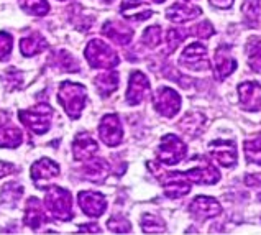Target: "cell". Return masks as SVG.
Instances as JSON below:
<instances>
[{
    "mask_svg": "<svg viewBox=\"0 0 261 235\" xmlns=\"http://www.w3.org/2000/svg\"><path fill=\"white\" fill-rule=\"evenodd\" d=\"M87 101V89L79 82H63L59 87V102L71 119H79Z\"/></svg>",
    "mask_w": 261,
    "mask_h": 235,
    "instance_id": "1",
    "label": "cell"
},
{
    "mask_svg": "<svg viewBox=\"0 0 261 235\" xmlns=\"http://www.w3.org/2000/svg\"><path fill=\"white\" fill-rule=\"evenodd\" d=\"M84 56L89 66L94 67V69H110V67H115L120 63L115 50L102 40L89 41L87 48L84 50Z\"/></svg>",
    "mask_w": 261,
    "mask_h": 235,
    "instance_id": "2",
    "label": "cell"
},
{
    "mask_svg": "<svg viewBox=\"0 0 261 235\" xmlns=\"http://www.w3.org/2000/svg\"><path fill=\"white\" fill-rule=\"evenodd\" d=\"M44 202H46V209L49 210V214L58 221L66 222L72 219V196L68 189L58 186L49 187Z\"/></svg>",
    "mask_w": 261,
    "mask_h": 235,
    "instance_id": "3",
    "label": "cell"
},
{
    "mask_svg": "<svg viewBox=\"0 0 261 235\" xmlns=\"http://www.w3.org/2000/svg\"><path fill=\"white\" fill-rule=\"evenodd\" d=\"M51 115H53V109L48 104H40L33 109L18 112V117L23 125H27L36 135H43L49 130Z\"/></svg>",
    "mask_w": 261,
    "mask_h": 235,
    "instance_id": "4",
    "label": "cell"
},
{
    "mask_svg": "<svg viewBox=\"0 0 261 235\" xmlns=\"http://www.w3.org/2000/svg\"><path fill=\"white\" fill-rule=\"evenodd\" d=\"M186 155H188V147L186 143L176 135H165L161 138V143L156 151V156L163 165L173 166L181 163Z\"/></svg>",
    "mask_w": 261,
    "mask_h": 235,
    "instance_id": "5",
    "label": "cell"
},
{
    "mask_svg": "<svg viewBox=\"0 0 261 235\" xmlns=\"http://www.w3.org/2000/svg\"><path fill=\"white\" fill-rule=\"evenodd\" d=\"M153 105L163 117H174L181 109V97L171 87H160L153 97Z\"/></svg>",
    "mask_w": 261,
    "mask_h": 235,
    "instance_id": "6",
    "label": "cell"
},
{
    "mask_svg": "<svg viewBox=\"0 0 261 235\" xmlns=\"http://www.w3.org/2000/svg\"><path fill=\"white\" fill-rule=\"evenodd\" d=\"M179 63L191 71H207L211 67L207 58V48L200 43H191L189 46H186L181 58H179Z\"/></svg>",
    "mask_w": 261,
    "mask_h": 235,
    "instance_id": "7",
    "label": "cell"
},
{
    "mask_svg": "<svg viewBox=\"0 0 261 235\" xmlns=\"http://www.w3.org/2000/svg\"><path fill=\"white\" fill-rule=\"evenodd\" d=\"M99 135L100 140L107 147H117L123 140V128L120 124V119L115 113H107L103 115L102 122L99 125Z\"/></svg>",
    "mask_w": 261,
    "mask_h": 235,
    "instance_id": "8",
    "label": "cell"
},
{
    "mask_svg": "<svg viewBox=\"0 0 261 235\" xmlns=\"http://www.w3.org/2000/svg\"><path fill=\"white\" fill-rule=\"evenodd\" d=\"M150 92V81L141 71H133L130 74L128 89H126V102L130 105H138Z\"/></svg>",
    "mask_w": 261,
    "mask_h": 235,
    "instance_id": "9",
    "label": "cell"
},
{
    "mask_svg": "<svg viewBox=\"0 0 261 235\" xmlns=\"http://www.w3.org/2000/svg\"><path fill=\"white\" fill-rule=\"evenodd\" d=\"M163 176L165 178H161V183L168 198L177 199V198H182L186 194H189L191 181L186 178L184 173H168V174H163Z\"/></svg>",
    "mask_w": 261,
    "mask_h": 235,
    "instance_id": "10",
    "label": "cell"
},
{
    "mask_svg": "<svg viewBox=\"0 0 261 235\" xmlns=\"http://www.w3.org/2000/svg\"><path fill=\"white\" fill-rule=\"evenodd\" d=\"M211 155L215 161H219L225 168H232L237 163V147L232 140H214L211 145Z\"/></svg>",
    "mask_w": 261,
    "mask_h": 235,
    "instance_id": "11",
    "label": "cell"
},
{
    "mask_svg": "<svg viewBox=\"0 0 261 235\" xmlns=\"http://www.w3.org/2000/svg\"><path fill=\"white\" fill-rule=\"evenodd\" d=\"M237 69V61L232 56V51L227 44H220V46L215 50V56H214V71H215V78L219 81H223Z\"/></svg>",
    "mask_w": 261,
    "mask_h": 235,
    "instance_id": "12",
    "label": "cell"
},
{
    "mask_svg": "<svg viewBox=\"0 0 261 235\" xmlns=\"http://www.w3.org/2000/svg\"><path fill=\"white\" fill-rule=\"evenodd\" d=\"M77 201L83 212L89 217H100L107 209L106 198L95 191H81L77 196Z\"/></svg>",
    "mask_w": 261,
    "mask_h": 235,
    "instance_id": "13",
    "label": "cell"
},
{
    "mask_svg": "<svg viewBox=\"0 0 261 235\" xmlns=\"http://www.w3.org/2000/svg\"><path fill=\"white\" fill-rule=\"evenodd\" d=\"M189 212L196 219H199V221H207V219L217 217L222 212V207H220V204L215 201L214 198H207V196H197V198L191 202Z\"/></svg>",
    "mask_w": 261,
    "mask_h": 235,
    "instance_id": "14",
    "label": "cell"
},
{
    "mask_svg": "<svg viewBox=\"0 0 261 235\" xmlns=\"http://www.w3.org/2000/svg\"><path fill=\"white\" fill-rule=\"evenodd\" d=\"M238 96L243 110H261V86L258 82H242L238 86Z\"/></svg>",
    "mask_w": 261,
    "mask_h": 235,
    "instance_id": "15",
    "label": "cell"
},
{
    "mask_svg": "<svg viewBox=\"0 0 261 235\" xmlns=\"http://www.w3.org/2000/svg\"><path fill=\"white\" fill-rule=\"evenodd\" d=\"M59 173H61V168L49 158H41L40 161H36L32 166V179L40 187H43L44 183H49L51 179L59 176Z\"/></svg>",
    "mask_w": 261,
    "mask_h": 235,
    "instance_id": "16",
    "label": "cell"
},
{
    "mask_svg": "<svg viewBox=\"0 0 261 235\" xmlns=\"http://www.w3.org/2000/svg\"><path fill=\"white\" fill-rule=\"evenodd\" d=\"M184 174L191 183H196V184H215V183H219V179H220V173L217 171V168H214V166L207 161L200 163L196 168L188 170Z\"/></svg>",
    "mask_w": 261,
    "mask_h": 235,
    "instance_id": "17",
    "label": "cell"
},
{
    "mask_svg": "<svg viewBox=\"0 0 261 235\" xmlns=\"http://www.w3.org/2000/svg\"><path fill=\"white\" fill-rule=\"evenodd\" d=\"M97 150H99L97 142L86 132L79 133L72 143V153H74V158H76L77 161L91 160V158L97 153Z\"/></svg>",
    "mask_w": 261,
    "mask_h": 235,
    "instance_id": "18",
    "label": "cell"
},
{
    "mask_svg": "<svg viewBox=\"0 0 261 235\" xmlns=\"http://www.w3.org/2000/svg\"><path fill=\"white\" fill-rule=\"evenodd\" d=\"M120 12L125 18L143 21L153 15V10L148 7L143 0H123L120 5Z\"/></svg>",
    "mask_w": 261,
    "mask_h": 235,
    "instance_id": "19",
    "label": "cell"
},
{
    "mask_svg": "<svg viewBox=\"0 0 261 235\" xmlns=\"http://www.w3.org/2000/svg\"><path fill=\"white\" fill-rule=\"evenodd\" d=\"M102 33L117 44H128L133 38L132 30L126 25H123L122 21H117V20H109L107 24L102 27Z\"/></svg>",
    "mask_w": 261,
    "mask_h": 235,
    "instance_id": "20",
    "label": "cell"
},
{
    "mask_svg": "<svg viewBox=\"0 0 261 235\" xmlns=\"http://www.w3.org/2000/svg\"><path fill=\"white\" fill-rule=\"evenodd\" d=\"M23 142V132L18 127L12 125L10 120H5L0 124V148H17Z\"/></svg>",
    "mask_w": 261,
    "mask_h": 235,
    "instance_id": "21",
    "label": "cell"
},
{
    "mask_svg": "<svg viewBox=\"0 0 261 235\" xmlns=\"http://www.w3.org/2000/svg\"><path fill=\"white\" fill-rule=\"evenodd\" d=\"M202 15V10L196 5H186V4H174L166 10L168 20L174 21V24H186V21L197 18Z\"/></svg>",
    "mask_w": 261,
    "mask_h": 235,
    "instance_id": "22",
    "label": "cell"
},
{
    "mask_svg": "<svg viewBox=\"0 0 261 235\" xmlns=\"http://www.w3.org/2000/svg\"><path fill=\"white\" fill-rule=\"evenodd\" d=\"M44 221H46V216H44L41 202L36 198H30L25 206V225L32 229H40Z\"/></svg>",
    "mask_w": 261,
    "mask_h": 235,
    "instance_id": "23",
    "label": "cell"
},
{
    "mask_svg": "<svg viewBox=\"0 0 261 235\" xmlns=\"http://www.w3.org/2000/svg\"><path fill=\"white\" fill-rule=\"evenodd\" d=\"M46 48H48V43L40 33H32L27 38H21V41H20V51H21V55L27 58L38 55V53L44 51Z\"/></svg>",
    "mask_w": 261,
    "mask_h": 235,
    "instance_id": "24",
    "label": "cell"
},
{
    "mask_svg": "<svg viewBox=\"0 0 261 235\" xmlns=\"http://www.w3.org/2000/svg\"><path fill=\"white\" fill-rule=\"evenodd\" d=\"M94 84L97 87V92L102 97H109L118 87V73L117 71L102 73L94 79Z\"/></svg>",
    "mask_w": 261,
    "mask_h": 235,
    "instance_id": "25",
    "label": "cell"
},
{
    "mask_svg": "<svg viewBox=\"0 0 261 235\" xmlns=\"http://www.w3.org/2000/svg\"><path fill=\"white\" fill-rule=\"evenodd\" d=\"M109 173V165L97 158V160H89L87 165L84 166V174L87 179L94 181V183H100V181L107 176Z\"/></svg>",
    "mask_w": 261,
    "mask_h": 235,
    "instance_id": "26",
    "label": "cell"
},
{
    "mask_svg": "<svg viewBox=\"0 0 261 235\" xmlns=\"http://www.w3.org/2000/svg\"><path fill=\"white\" fill-rule=\"evenodd\" d=\"M247 59L251 69L261 74V36H253L248 40Z\"/></svg>",
    "mask_w": 261,
    "mask_h": 235,
    "instance_id": "27",
    "label": "cell"
},
{
    "mask_svg": "<svg viewBox=\"0 0 261 235\" xmlns=\"http://www.w3.org/2000/svg\"><path fill=\"white\" fill-rule=\"evenodd\" d=\"M242 13L250 27L258 28L261 25V0H245Z\"/></svg>",
    "mask_w": 261,
    "mask_h": 235,
    "instance_id": "28",
    "label": "cell"
},
{
    "mask_svg": "<svg viewBox=\"0 0 261 235\" xmlns=\"http://www.w3.org/2000/svg\"><path fill=\"white\" fill-rule=\"evenodd\" d=\"M204 124H205V117L202 115V113L192 112V113H188V115L179 122V128H181L184 133L197 135L204 128Z\"/></svg>",
    "mask_w": 261,
    "mask_h": 235,
    "instance_id": "29",
    "label": "cell"
},
{
    "mask_svg": "<svg viewBox=\"0 0 261 235\" xmlns=\"http://www.w3.org/2000/svg\"><path fill=\"white\" fill-rule=\"evenodd\" d=\"M243 148H245L247 161L261 166V132L250 136L248 140H245Z\"/></svg>",
    "mask_w": 261,
    "mask_h": 235,
    "instance_id": "30",
    "label": "cell"
},
{
    "mask_svg": "<svg viewBox=\"0 0 261 235\" xmlns=\"http://www.w3.org/2000/svg\"><path fill=\"white\" fill-rule=\"evenodd\" d=\"M140 225H141V229H143V232L146 233L165 232V222H163V219L153 214H145L140 219Z\"/></svg>",
    "mask_w": 261,
    "mask_h": 235,
    "instance_id": "31",
    "label": "cell"
},
{
    "mask_svg": "<svg viewBox=\"0 0 261 235\" xmlns=\"http://www.w3.org/2000/svg\"><path fill=\"white\" fill-rule=\"evenodd\" d=\"M20 5L27 13L35 15V17H43L49 12V5L46 0H21Z\"/></svg>",
    "mask_w": 261,
    "mask_h": 235,
    "instance_id": "32",
    "label": "cell"
},
{
    "mask_svg": "<svg viewBox=\"0 0 261 235\" xmlns=\"http://www.w3.org/2000/svg\"><path fill=\"white\" fill-rule=\"evenodd\" d=\"M189 32L188 30H182V28H171L168 30L166 33V43H168V50L166 53H173L179 44H181L186 38H188Z\"/></svg>",
    "mask_w": 261,
    "mask_h": 235,
    "instance_id": "33",
    "label": "cell"
},
{
    "mask_svg": "<svg viewBox=\"0 0 261 235\" xmlns=\"http://www.w3.org/2000/svg\"><path fill=\"white\" fill-rule=\"evenodd\" d=\"M56 63L66 73H79V64H77V61L72 58V55H69V53L64 51V50L56 53Z\"/></svg>",
    "mask_w": 261,
    "mask_h": 235,
    "instance_id": "34",
    "label": "cell"
},
{
    "mask_svg": "<svg viewBox=\"0 0 261 235\" xmlns=\"http://www.w3.org/2000/svg\"><path fill=\"white\" fill-rule=\"evenodd\" d=\"M23 191H25V187L18 183H7L2 187V191H0V198L7 202H15L23 196Z\"/></svg>",
    "mask_w": 261,
    "mask_h": 235,
    "instance_id": "35",
    "label": "cell"
},
{
    "mask_svg": "<svg viewBox=\"0 0 261 235\" xmlns=\"http://www.w3.org/2000/svg\"><path fill=\"white\" fill-rule=\"evenodd\" d=\"M2 81H4V84L9 87L10 90L13 89H20L21 84H23V74H21L18 69H7L2 76Z\"/></svg>",
    "mask_w": 261,
    "mask_h": 235,
    "instance_id": "36",
    "label": "cell"
},
{
    "mask_svg": "<svg viewBox=\"0 0 261 235\" xmlns=\"http://www.w3.org/2000/svg\"><path fill=\"white\" fill-rule=\"evenodd\" d=\"M141 41H143L146 46L156 48L161 43V28L158 25H153L150 28H146L143 36H141Z\"/></svg>",
    "mask_w": 261,
    "mask_h": 235,
    "instance_id": "37",
    "label": "cell"
},
{
    "mask_svg": "<svg viewBox=\"0 0 261 235\" xmlns=\"http://www.w3.org/2000/svg\"><path fill=\"white\" fill-rule=\"evenodd\" d=\"M107 227L112 232L125 233V232H130L132 224L128 222V219H125L123 216H112L107 222Z\"/></svg>",
    "mask_w": 261,
    "mask_h": 235,
    "instance_id": "38",
    "label": "cell"
},
{
    "mask_svg": "<svg viewBox=\"0 0 261 235\" xmlns=\"http://www.w3.org/2000/svg\"><path fill=\"white\" fill-rule=\"evenodd\" d=\"M12 53V36L5 32H0V61L9 59Z\"/></svg>",
    "mask_w": 261,
    "mask_h": 235,
    "instance_id": "39",
    "label": "cell"
},
{
    "mask_svg": "<svg viewBox=\"0 0 261 235\" xmlns=\"http://www.w3.org/2000/svg\"><path fill=\"white\" fill-rule=\"evenodd\" d=\"M191 32H192V35H196L199 38H211L214 35V27H212L211 21L204 20V21H200L199 25L192 27Z\"/></svg>",
    "mask_w": 261,
    "mask_h": 235,
    "instance_id": "40",
    "label": "cell"
},
{
    "mask_svg": "<svg viewBox=\"0 0 261 235\" xmlns=\"http://www.w3.org/2000/svg\"><path fill=\"white\" fill-rule=\"evenodd\" d=\"M17 171V168L12 165V163H7V161H0V178L4 176H9V174L15 173Z\"/></svg>",
    "mask_w": 261,
    "mask_h": 235,
    "instance_id": "41",
    "label": "cell"
},
{
    "mask_svg": "<svg viewBox=\"0 0 261 235\" xmlns=\"http://www.w3.org/2000/svg\"><path fill=\"white\" fill-rule=\"evenodd\" d=\"M211 4L217 9H230L233 4V0H211Z\"/></svg>",
    "mask_w": 261,
    "mask_h": 235,
    "instance_id": "42",
    "label": "cell"
},
{
    "mask_svg": "<svg viewBox=\"0 0 261 235\" xmlns=\"http://www.w3.org/2000/svg\"><path fill=\"white\" fill-rule=\"evenodd\" d=\"M79 232H100L99 230V225H81Z\"/></svg>",
    "mask_w": 261,
    "mask_h": 235,
    "instance_id": "43",
    "label": "cell"
},
{
    "mask_svg": "<svg viewBox=\"0 0 261 235\" xmlns=\"http://www.w3.org/2000/svg\"><path fill=\"white\" fill-rule=\"evenodd\" d=\"M153 2H154V4H163L165 0H153Z\"/></svg>",
    "mask_w": 261,
    "mask_h": 235,
    "instance_id": "44",
    "label": "cell"
},
{
    "mask_svg": "<svg viewBox=\"0 0 261 235\" xmlns=\"http://www.w3.org/2000/svg\"><path fill=\"white\" fill-rule=\"evenodd\" d=\"M59 2H64V0H59Z\"/></svg>",
    "mask_w": 261,
    "mask_h": 235,
    "instance_id": "45",
    "label": "cell"
},
{
    "mask_svg": "<svg viewBox=\"0 0 261 235\" xmlns=\"http://www.w3.org/2000/svg\"><path fill=\"white\" fill-rule=\"evenodd\" d=\"M106 2H110V0H106Z\"/></svg>",
    "mask_w": 261,
    "mask_h": 235,
    "instance_id": "46",
    "label": "cell"
}]
</instances>
